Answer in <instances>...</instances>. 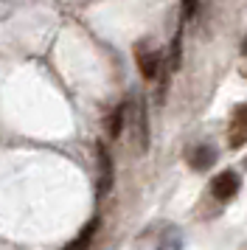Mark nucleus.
I'll list each match as a JSON object with an SVG mask.
<instances>
[{
	"label": "nucleus",
	"instance_id": "nucleus-12",
	"mask_svg": "<svg viewBox=\"0 0 247 250\" xmlns=\"http://www.w3.org/2000/svg\"><path fill=\"white\" fill-rule=\"evenodd\" d=\"M245 166H247V158H245Z\"/></svg>",
	"mask_w": 247,
	"mask_h": 250
},
{
	"label": "nucleus",
	"instance_id": "nucleus-4",
	"mask_svg": "<svg viewBox=\"0 0 247 250\" xmlns=\"http://www.w3.org/2000/svg\"><path fill=\"white\" fill-rule=\"evenodd\" d=\"M216 149L211 146V144H200V146H194L191 149V155H188V166L194 171H205V169H211L213 163H216Z\"/></svg>",
	"mask_w": 247,
	"mask_h": 250
},
{
	"label": "nucleus",
	"instance_id": "nucleus-6",
	"mask_svg": "<svg viewBox=\"0 0 247 250\" xmlns=\"http://www.w3.org/2000/svg\"><path fill=\"white\" fill-rule=\"evenodd\" d=\"M138 144H141V152H146L149 146V126H146V104L138 102Z\"/></svg>",
	"mask_w": 247,
	"mask_h": 250
},
{
	"label": "nucleus",
	"instance_id": "nucleus-1",
	"mask_svg": "<svg viewBox=\"0 0 247 250\" xmlns=\"http://www.w3.org/2000/svg\"><path fill=\"white\" fill-rule=\"evenodd\" d=\"M247 144V104H239L227 124V146L242 149Z\"/></svg>",
	"mask_w": 247,
	"mask_h": 250
},
{
	"label": "nucleus",
	"instance_id": "nucleus-5",
	"mask_svg": "<svg viewBox=\"0 0 247 250\" xmlns=\"http://www.w3.org/2000/svg\"><path fill=\"white\" fill-rule=\"evenodd\" d=\"M112 188V158L104 146H99V194H104Z\"/></svg>",
	"mask_w": 247,
	"mask_h": 250
},
{
	"label": "nucleus",
	"instance_id": "nucleus-9",
	"mask_svg": "<svg viewBox=\"0 0 247 250\" xmlns=\"http://www.w3.org/2000/svg\"><path fill=\"white\" fill-rule=\"evenodd\" d=\"M157 250H183V239L171 233V236H166L160 245H157Z\"/></svg>",
	"mask_w": 247,
	"mask_h": 250
},
{
	"label": "nucleus",
	"instance_id": "nucleus-10",
	"mask_svg": "<svg viewBox=\"0 0 247 250\" xmlns=\"http://www.w3.org/2000/svg\"><path fill=\"white\" fill-rule=\"evenodd\" d=\"M180 6H183V17L188 20V17H194L197 6H200V0H180Z\"/></svg>",
	"mask_w": 247,
	"mask_h": 250
},
{
	"label": "nucleus",
	"instance_id": "nucleus-11",
	"mask_svg": "<svg viewBox=\"0 0 247 250\" xmlns=\"http://www.w3.org/2000/svg\"><path fill=\"white\" fill-rule=\"evenodd\" d=\"M242 54H247V37H245V45H242Z\"/></svg>",
	"mask_w": 247,
	"mask_h": 250
},
{
	"label": "nucleus",
	"instance_id": "nucleus-8",
	"mask_svg": "<svg viewBox=\"0 0 247 250\" xmlns=\"http://www.w3.org/2000/svg\"><path fill=\"white\" fill-rule=\"evenodd\" d=\"M180 62H183V31H177L174 42H171V59H168V68L177 70Z\"/></svg>",
	"mask_w": 247,
	"mask_h": 250
},
{
	"label": "nucleus",
	"instance_id": "nucleus-7",
	"mask_svg": "<svg viewBox=\"0 0 247 250\" xmlns=\"http://www.w3.org/2000/svg\"><path fill=\"white\" fill-rule=\"evenodd\" d=\"M124 118H126V107H118V110H112V115L107 118V132H110V138H118V135H121Z\"/></svg>",
	"mask_w": 247,
	"mask_h": 250
},
{
	"label": "nucleus",
	"instance_id": "nucleus-2",
	"mask_svg": "<svg viewBox=\"0 0 247 250\" xmlns=\"http://www.w3.org/2000/svg\"><path fill=\"white\" fill-rule=\"evenodd\" d=\"M239 188H242V180H239L236 171H219V174L211 180V194L219 200V203L233 200L236 194H239Z\"/></svg>",
	"mask_w": 247,
	"mask_h": 250
},
{
	"label": "nucleus",
	"instance_id": "nucleus-3",
	"mask_svg": "<svg viewBox=\"0 0 247 250\" xmlns=\"http://www.w3.org/2000/svg\"><path fill=\"white\" fill-rule=\"evenodd\" d=\"M135 59H138V68H141V76L144 79H157L160 76V65H163V59H160V54L157 51H152V48L146 45V42H141V45L135 48Z\"/></svg>",
	"mask_w": 247,
	"mask_h": 250
}]
</instances>
